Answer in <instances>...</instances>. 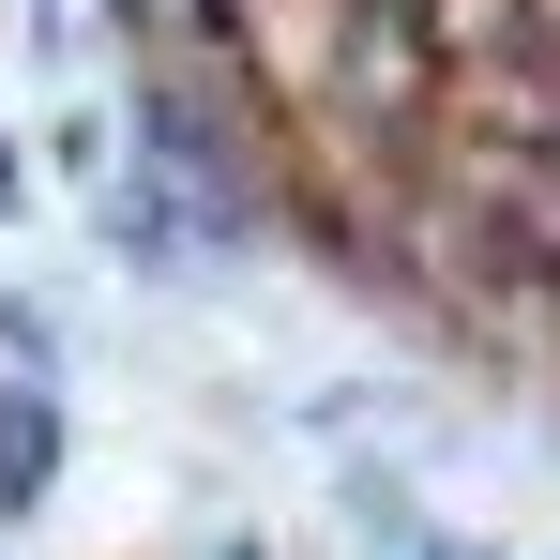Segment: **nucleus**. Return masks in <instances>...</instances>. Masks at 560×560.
I'll list each match as a JSON object with an SVG mask.
<instances>
[{
  "label": "nucleus",
  "instance_id": "1",
  "mask_svg": "<svg viewBox=\"0 0 560 560\" xmlns=\"http://www.w3.org/2000/svg\"><path fill=\"white\" fill-rule=\"evenodd\" d=\"M258 152L288 228L364 288H409L485 349H560V0L485 15Z\"/></svg>",
  "mask_w": 560,
  "mask_h": 560
}]
</instances>
